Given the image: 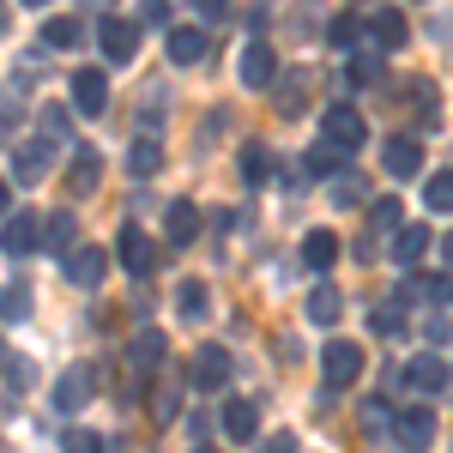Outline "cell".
<instances>
[{
    "label": "cell",
    "mask_w": 453,
    "mask_h": 453,
    "mask_svg": "<svg viewBox=\"0 0 453 453\" xmlns=\"http://www.w3.org/2000/svg\"><path fill=\"white\" fill-rule=\"evenodd\" d=\"M6 211H12V181L0 175V218H6Z\"/></svg>",
    "instance_id": "cell-43"
},
{
    "label": "cell",
    "mask_w": 453,
    "mask_h": 453,
    "mask_svg": "<svg viewBox=\"0 0 453 453\" xmlns=\"http://www.w3.org/2000/svg\"><path fill=\"white\" fill-rule=\"evenodd\" d=\"M67 448H73V453H91V448H104V435H97V429H73Z\"/></svg>",
    "instance_id": "cell-41"
},
{
    "label": "cell",
    "mask_w": 453,
    "mask_h": 453,
    "mask_svg": "<svg viewBox=\"0 0 453 453\" xmlns=\"http://www.w3.org/2000/svg\"><path fill=\"white\" fill-rule=\"evenodd\" d=\"M85 36V19H49L42 25V49H73Z\"/></svg>",
    "instance_id": "cell-30"
},
{
    "label": "cell",
    "mask_w": 453,
    "mask_h": 453,
    "mask_svg": "<svg viewBox=\"0 0 453 453\" xmlns=\"http://www.w3.org/2000/svg\"><path fill=\"white\" fill-rule=\"evenodd\" d=\"M127 363H134V369H140V375H151V369H157V363H164V333H151V326H145L140 339H134V345H127Z\"/></svg>",
    "instance_id": "cell-22"
},
{
    "label": "cell",
    "mask_w": 453,
    "mask_h": 453,
    "mask_svg": "<svg viewBox=\"0 0 453 453\" xmlns=\"http://www.w3.org/2000/svg\"><path fill=\"white\" fill-rule=\"evenodd\" d=\"M339 314H345V296H339L333 284H320V290L309 296V320H320V326H333Z\"/></svg>",
    "instance_id": "cell-29"
},
{
    "label": "cell",
    "mask_w": 453,
    "mask_h": 453,
    "mask_svg": "<svg viewBox=\"0 0 453 453\" xmlns=\"http://www.w3.org/2000/svg\"><path fill=\"white\" fill-rule=\"evenodd\" d=\"M363 42H369V49H399V42H405V19L375 0V12L363 19Z\"/></svg>",
    "instance_id": "cell-11"
},
{
    "label": "cell",
    "mask_w": 453,
    "mask_h": 453,
    "mask_svg": "<svg viewBox=\"0 0 453 453\" xmlns=\"http://www.w3.org/2000/svg\"><path fill=\"white\" fill-rule=\"evenodd\" d=\"M115 260H121V266H127L134 279H151L164 254H157V242H151V236H145L140 224L127 218V224H121V236H115Z\"/></svg>",
    "instance_id": "cell-1"
},
{
    "label": "cell",
    "mask_w": 453,
    "mask_h": 453,
    "mask_svg": "<svg viewBox=\"0 0 453 453\" xmlns=\"http://www.w3.org/2000/svg\"><path fill=\"white\" fill-rule=\"evenodd\" d=\"M423 206L435 211V218H448V211H453V170H435V175H429V188H423Z\"/></svg>",
    "instance_id": "cell-27"
},
{
    "label": "cell",
    "mask_w": 453,
    "mask_h": 453,
    "mask_svg": "<svg viewBox=\"0 0 453 453\" xmlns=\"http://www.w3.org/2000/svg\"><path fill=\"white\" fill-rule=\"evenodd\" d=\"M97 175H104V157L85 145V151H73V194H85V188H97Z\"/></svg>",
    "instance_id": "cell-31"
},
{
    "label": "cell",
    "mask_w": 453,
    "mask_h": 453,
    "mask_svg": "<svg viewBox=\"0 0 453 453\" xmlns=\"http://www.w3.org/2000/svg\"><path fill=\"white\" fill-rule=\"evenodd\" d=\"M91 393H97V369H91V363H73L67 375L55 381V411H85Z\"/></svg>",
    "instance_id": "cell-7"
},
{
    "label": "cell",
    "mask_w": 453,
    "mask_h": 453,
    "mask_svg": "<svg viewBox=\"0 0 453 453\" xmlns=\"http://www.w3.org/2000/svg\"><path fill=\"white\" fill-rule=\"evenodd\" d=\"M55 151H61V140L55 134H36V140H25L19 151H12V181H42V175L55 170Z\"/></svg>",
    "instance_id": "cell-3"
},
{
    "label": "cell",
    "mask_w": 453,
    "mask_h": 453,
    "mask_svg": "<svg viewBox=\"0 0 453 453\" xmlns=\"http://www.w3.org/2000/svg\"><path fill=\"white\" fill-rule=\"evenodd\" d=\"M140 25H170V0H140Z\"/></svg>",
    "instance_id": "cell-37"
},
{
    "label": "cell",
    "mask_w": 453,
    "mask_h": 453,
    "mask_svg": "<svg viewBox=\"0 0 453 453\" xmlns=\"http://www.w3.org/2000/svg\"><path fill=\"white\" fill-rule=\"evenodd\" d=\"M0 36H6V12H0Z\"/></svg>",
    "instance_id": "cell-44"
},
{
    "label": "cell",
    "mask_w": 453,
    "mask_h": 453,
    "mask_svg": "<svg viewBox=\"0 0 453 453\" xmlns=\"http://www.w3.org/2000/svg\"><path fill=\"white\" fill-rule=\"evenodd\" d=\"M405 381L418 387V393H441V387H448V357H441V345H435V350H423L418 363L405 369Z\"/></svg>",
    "instance_id": "cell-16"
},
{
    "label": "cell",
    "mask_w": 453,
    "mask_h": 453,
    "mask_svg": "<svg viewBox=\"0 0 453 453\" xmlns=\"http://www.w3.org/2000/svg\"><path fill=\"white\" fill-rule=\"evenodd\" d=\"M175 309H181V320H206V314H211L206 279H181V290H175Z\"/></svg>",
    "instance_id": "cell-20"
},
{
    "label": "cell",
    "mask_w": 453,
    "mask_h": 453,
    "mask_svg": "<svg viewBox=\"0 0 453 453\" xmlns=\"http://www.w3.org/2000/svg\"><path fill=\"white\" fill-rule=\"evenodd\" d=\"M363 429H369V435L387 429V405H363Z\"/></svg>",
    "instance_id": "cell-42"
},
{
    "label": "cell",
    "mask_w": 453,
    "mask_h": 453,
    "mask_svg": "<svg viewBox=\"0 0 453 453\" xmlns=\"http://www.w3.org/2000/svg\"><path fill=\"white\" fill-rule=\"evenodd\" d=\"M25 6H49V0H25Z\"/></svg>",
    "instance_id": "cell-45"
},
{
    "label": "cell",
    "mask_w": 453,
    "mask_h": 453,
    "mask_svg": "<svg viewBox=\"0 0 453 453\" xmlns=\"http://www.w3.org/2000/svg\"><path fill=\"white\" fill-rule=\"evenodd\" d=\"M320 140H333L339 151H357L369 140V127H363V115L350 104H333V109H320Z\"/></svg>",
    "instance_id": "cell-5"
},
{
    "label": "cell",
    "mask_w": 453,
    "mask_h": 453,
    "mask_svg": "<svg viewBox=\"0 0 453 453\" xmlns=\"http://www.w3.org/2000/svg\"><path fill=\"white\" fill-rule=\"evenodd\" d=\"M157 121H164V85L145 91V127H157Z\"/></svg>",
    "instance_id": "cell-40"
},
{
    "label": "cell",
    "mask_w": 453,
    "mask_h": 453,
    "mask_svg": "<svg viewBox=\"0 0 453 453\" xmlns=\"http://www.w3.org/2000/svg\"><path fill=\"white\" fill-rule=\"evenodd\" d=\"M194 236H200V206L175 200V206H170V242H175V248H188Z\"/></svg>",
    "instance_id": "cell-25"
},
{
    "label": "cell",
    "mask_w": 453,
    "mask_h": 453,
    "mask_svg": "<svg viewBox=\"0 0 453 453\" xmlns=\"http://www.w3.org/2000/svg\"><path fill=\"white\" fill-rule=\"evenodd\" d=\"M320 375H326V393H339L363 375V345H350V339H333V345L320 350Z\"/></svg>",
    "instance_id": "cell-4"
},
{
    "label": "cell",
    "mask_w": 453,
    "mask_h": 453,
    "mask_svg": "<svg viewBox=\"0 0 453 453\" xmlns=\"http://www.w3.org/2000/svg\"><path fill=\"white\" fill-rule=\"evenodd\" d=\"M387 236H393L387 242V260L393 266H418L423 254H429V224H393Z\"/></svg>",
    "instance_id": "cell-9"
},
{
    "label": "cell",
    "mask_w": 453,
    "mask_h": 453,
    "mask_svg": "<svg viewBox=\"0 0 453 453\" xmlns=\"http://www.w3.org/2000/svg\"><path fill=\"white\" fill-rule=\"evenodd\" d=\"M387 423H393V441L399 448H429L435 441V411L429 405H405L399 418H387Z\"/></svg>",
    "instance_id": "cell-8"
},
{
    "label": "cell",
    "mask_w": 453,
    "mask_h": 453,
    "mask_svg": "<svg viewBox=\"0 0 453 453\" xmlns=\"http://www.w3.org/2000/svg\"><path fill=\"white\" fill-rule=\"evenodd\" d=\"M339 254H345V248H339L333 230H309V236H303V266H309V273H333Z\"/></svg>",
    "instance_id": "cell-18"
},
{
    "label": "cell",
    "mask_w": 453,
    "mask_h": 453,
    "mask_svg": "<svg viewBox=\"0 0 453 453\" xmlns=\"http://www.w3.org/2000/svg\"><path fill=\"white\" fill-rule=\"evenodd\" d=\"M97 42H104V61L127 67V61L140 55V25L121 19V12H104V19H97Z\"/></svg>",
    "instance_id": "cell-2"
},
{
    "label": "cell",
    "mask_w": 453,
    "mask_h": 453,
    "mask_svg": "<svg viewBox=\"0 0 453 453\" xmlns=\"http://www.w3.org/2000/svg\"><path fill=\"white\" fill-rule=\"evenodd\" d=\"M254 429H260V411H254L248 399H230V405H224V435H230V441H248Z\"/></svg>",
    "instance_id": "cell-23"
},
{
    "label": "cell",
    "mask_w": 453,
    "mask_h": 453,
    "mask_svg": "<svg viewBox=\"0 0 453 453\" xmlns=\"http://www.w3.org/2000/svg\"><path fill=\"white\" fill-rule=\"evenodd\" d=\"M73 109H79V115H104V109H109V79L97 67L73 73Z\"/></svg>",
    "instance_id": "cell-12"
},
{
    "label": "cell",
    "mask_w": 453,
    "mask_h": 453,
    "mask_svg": "<svg viewBox=\"0 0 453 453\" xmlns=\"http://www.w3.org/2000/svg\"><path fill=\"white\" fill-rule=\"evenodd\" d=\"M326 194H333V206H363V175H350V170H333V181H326Z\"/></svg>",
    "instance_id": "cell-28"
},
{
    "label": "cell",
    "mask_w": 453,
    "mask_h": 453,
    "mask_svg": "<svg viewBox=\"0 0 453 453\" xmlns=\"http://www.w3.org/2000/svg\"><path fill=\"white\" fill-rule=\"evenodd\" d=\"M188 381L200 387V393H218V387L230 381V350L200 345V350H194V369H188Z\"/></svg>",
    "instance_id": "cell-10"
},
{
    "label": "cell",
    "mask_w": 453,
    "mask_h": 453,
    "mask_svg": "<svg viewBox=\"0 0 453 453\" xmlns=\"http://www.w3.org/2000/svg\"><path fill=\"white\" fill-rule=\"evenodd\" d=\"M369 224H375V230H393V224H399V200H393V194H387V200H375Z\"/></svg>",
    "instance_id": "cell-35"
},
{
    "label": "cell",
    "mask_w": 453,
    "mask_h": 453,
    "mask_svg": "<svg viewBox=\"0 0 453 453\" xmlns=\"http://www.w3.org/2000/svg\"><path fill=\"white\" fill-rule=\"evenodd\" d=\"M61 266H67V279L79 284V290H97L104 273H109V254L97 242H73L67 254H61Z\"/></svg>",
    "instance_id": "cell-6"
},
{
    "label": "cell",
    "mask_w": 453,
    "mask_h": 453,
    "mask_svg": "<svg viewBox=\"0 0 453 453\" xmlns=\"http://www.w3.org/2000/svg\"><path fill=\"white\" fill-rule=\"evenodd\" d=\"M0 320H31V284H6L0 290Z\"/></svg>",
    "instance_id": "cell-32"
},
{
    "label": "cell",
    "mask_w": 453,
    "mask_h": 453,
    "mask_svg": "<svg viewBox=\"0 0 453 453\" xmlns=\"http://www.w3.org/2000/svg\"><path fill=\"white\" fill-rule=\"evenodd\" d=\"M175 399H181V387H164V393H157V405H151V418L170 423V418H175Z\"/></svg>",
    "instance_id": "cell-39"
},
{
    "label": "cell",
    "mask_w": 453,
    "mask_h": 453,
    "mask_svg": "<svg viewBox=\"0 0 453 453\" xmlns=\"http://www.w3.org/2000/svg\"><path fill=\"white\" fill-rule=\"evenodd\" d=\"M194 12H200L206 25H224V19H230V0H194Z\"/></svg>",
    "instance_id": "cell-38"
},
{
    "label": "cell",
    "mask_w": 453,
    "mask_h": 453,
    "mask_svg": "<svg viewBox=\"0 0 453 453\" xmlns=\"http://www.w3.org/2000/svg\"><path fill=\"white\" fill-rule=\"evenodd\" d=\"M25 121V79H12V85H0V140L12 134Z\"/></svg>",
    "instance_id": "cell-24"
},
{
    "label": "cell",
    "mask_w": 453,
    "mask_h": 453,
    "mask_svg": "<svg viewBox=\"0 0 453 453\" xmlns=\"http://www.w3.org/2000/svg\"><path fill=\"white\" fill-rule=\"evenodd\" d=\"M73 236H79V218H73V211H55L49 224H36V248H42V254H67Z\"/></svg>",
    "instance_id": "cell-17"
},
{
    "label": "cell",
    "mask_w": 453,
    "mask_h": 453,
    "mask_svg": "<svg viewBox=\"0 0 453 453\" xmlns=\"http://www.w3.org/2000/svg\"><path fill=\"white\" fill-rule=\"evenodd\" d=\"M206 55H211V42H206L200 25H175V31H170V61H175V67H200Z\"/></svg>",
    "instance_id": "cell-14"
},
{
    "label": "cell",
    "mask_w": 453,
    "mask_h": 453,
    "mask_svg": "<svg viewBox=\"0 0 453 453\" xmlns=\"http://www.w3.org/2000/svg\"><path fill=\"white\" fill-rule=\"evenodd\" d=\"M49 67H55V61H49V49H42V42L19 55V79H25V85H31V79H42V73H49Z\"/></svg>",
    "instance_id": "cell-34"
},
{
    "label": "cell",
    "mask_w": 453,
    "mask_h": 453,
    "mask_svg": "<svg viewBox=\"0 0 453 453\" xmlns=\"http://www.w3.org/2000/svg\"><path fill=\"white\" fill-rule=\"evenodd\" d=\"M369 326H375L381 339H393V333H399L405 320H399V309H375V314H369Z\"/></svg>",
    "instance_id": "cell-36"
},
{
    "label": "cell",
    "mask_w": 453,
    "mask_h": 453,
    "mask_svg": "<svg viewBox=\"0 0 453 453\" xmlns=\"http://www.w3.org/2000/svg\"><path fill=\"white\" fill-rule=\"evenodd\" d=\"M0 248H6L12 260H25V254H36V218H31V211H6V230H0Z\"/></svg>",
    "instance_id": "cell-15"
},
{
    "label": "cell",
    "mask_w": 453,
    "mask_h": 453,
    "mask_svg": "<svg viewBox=\"0 0 453 453\" xmlns=\"http://www.w3.org/2000/svg\"><path fill=\"white\" fill-rule=\"evenodd\" d=\"M164 170V145L151 140V134H145V140H134V151H127V175H134V181H145V175H157Z\"/></svg>",
    "instance_id": "cell-21"
},
{
    "label": "cell",
    "mask_w": 453,
    "mask_h": 453,
    "mask_svg": "<svg viewBox=\"0 0 453 453\" xmlns=\"http://www.w3.org/2000/svg\"><path fill=\"white\" fill-rule=\"evenodd\" d=\"M273 79H279V55H273V49L254 36V42L242 49V85H248V91H266Z\"/></svg>",
    "instance_id": "cell-13"
},
{
    "label": "cell",
    "mask_w": 453,
    "mask_h": 453,
    "mask_svg": "<svg viewBox=\"0 0 453 453\" xmlns=\"http://www.w3.org/2000/svg\"><path fill=\"white\" fill-rule=\"evenodd\" d=\"M381 164H387V175H418L423 145H418V140H387V145H381Z\"/></svg>",
    "instance_id": "cell-19"
},
{
    "label": "cell",
    "mask_w": 453,
    "mask_h": 453,
    "mask_svg": "<svg viewBox=\"0 0 453 453\" xmlns=\"http://www.w3.org/2000/svg\"><path fill=\"white\" fill-rule=\"evenodd\" d=\"M303 170H309V175H333V170H345V151H339L333 140H320V145H309V151H303Z\"/></svg>",
    "instance_id": "cell-26"
},
{
    "label": "cell",
    "mask_w": 453,
    "mask_h": 453,
    "mask_svg": "<svg viewBox=\"0 0 453 453\" xmlns=\"http://www.w3.org/2000/svg\"><path fill=\"white\" fill-rule=\"evenodd\" d=\"M266 157H273V151H266L260 140L242 145V175H248V181H266V175H273V164H266Z\"/></svg>",
    "instance_id": "cell-33"
}]
</instances>
